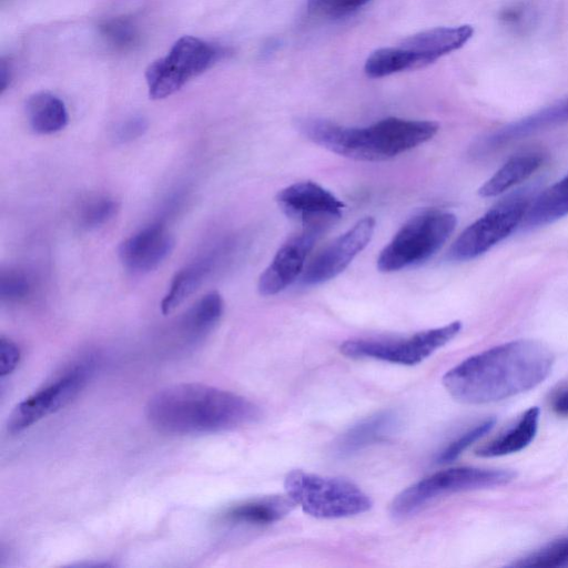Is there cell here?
Segmentation results:
<instances>
[{
  "instance_id": "obj_20",
  "label": "cell",
  "mask_w": 568,
  "mask_h": 568,
  "mask_svg": "<svg viewBox=\"0 0 568 568\" xmlns=\"http://www.w3.org/2000/svg\"><path fill=\"white\" fill-rule=\"evenodd\" d=\"M296 506L288 495L252 499L230 508L225 519L244 525H267L281 520Z\"/></svg>"
},
{
  "instance_id": "obj_2",
  "label": "cell",
  "mask_w": 568,
  "mask_h": 568,
  "mask_svg": "<svg viewBox=\"0 0 568 568\" xmlns=\"http://www.w3.org/2000/svg\"><path fill=\"white\" fill-rule=\"evenodd\" d=\"M145 416L160 433L197 436L234 430L256 422L261 412L246 397L200 383L164 387L146 403Z\"/></svg>"
},
{
  "instance_id": "obj_9",
  "label": "cell",
  "mask_w": 568,
  "mask_h": 568,
  "mask_svg": "<svg viewBox=\"0 0 568 568\" xmlns=\"http://www.w3.org/2000/svg\"><path fill=\"white\" fill-rule=\"evenodd\" d=\"M529 203V196L524 193L499 201L462 232L450 246L447 258L466 262L489 251L521 224Z\"/></svg>"
},
{
  "instance_id": "obj_21",
  "label": "cell",
  "mask_w": 568,
  "mask_h": 568,
  "mask_svg": "<svg viewBox=\"0 0 568 568\" xmlns=\"http://www.w3.org/2000/svg\"><path fill=\"white\" fill-rule=\"evenodd\" d=\"M26 113L31 129L39 134L59 132L69 121L64 102L55 94L45 91L29 97Z\"/></svg>"
},
{
  "instance_id": "obj_10",
  "label": "cell",
  "mask_w": 568,
  "mask_h": 568,
  "mask_svg": "<svg viewBox=\"0 0 568 568\" xmlns=\"http://www.w3.org/2000/svg\"><path fill=\"white\" fill-rule=\"evenodd\" d=\"M99 359L87 356L74 363L53 382L20 402L9 416L7 429L19 434L43 417L67 406L93 376Z\"/></svg>"
},
{
  "instance_id": "obj_4",
  "label": "cell",
  "mask_w": 568,
  "mask_h": 568,
  "mask_svg": "<svg viewBox=\"0 0 568 568\" xmlns=\"http://www.w3.org/2000/svg\"><path fill=\"white\" fill-rule=\"evenodd\" d=\"M284 488L304 513L321 519L356 516L369 510L372 499L354 483L300 469L290 471Z\"/></svg>"
},
{
  "instance_id": "obj_14",
  "label": "cell",
  "mask_w": 568,
  "mask_h": 568,
  "mask_svg": "<svg viewBox=\"0 0 568 568\" xmlns=\"http://www.w3.org/2000/svg\"><path fill=\"white\" fill-rule=\"evenodd\" d=\"M174 239L163 224H151L124 240L119 257L129 271L143 274L155 270L173 251Z\"/></svg>"
},
{
  "instance_id": "obj_31",
  "label": "cell",
  "mask_w": 568,
  "mask_h": 568,
  "mask_svg": "<svg viewBox=\"0 0 568 568\" xmlns=\"http://www.w3.org/2000/svg\"><path fill=\"white\" fill-rule=\"evenodd\" d=\"M32 290L27 275L17 270L4 271L0 275V297L8 302H19L27 298Z\"/></svg>"
},
{
  "instance_id": "obj_15",
  "label": "cell",
  "mask_w": 568,
  "mask_h": 568,
  "mask_svg": "<svg viewBox=\"0 0 568 568\" xmlns=\"http://www.w3.org/2000/svg\"><path fill=\"white\" fill-rule=\"evenodd\" d=\"M568 121V95L518 120L500 128L485 138L478 145L481 151H489L536 131L544 130Z\"/></svg>"
},
{
  "instance_id": "obj_25",
  "label": "cell",
  "mask_w": 568,
  "mask_h": 568,
  "mask_svg": "<svg viewBox=\"0 0 568 568\" xmlns=\"http://www.w3.org/2000/svg\"><path fill=\"white\" fill-rule=\"evenodd\" d=\"M210 272L209 261H201L180 270L173 277L170 290L161 302L164 315L172 313L202 284Z\"/></svg>"
},
{
  "instance_id": "obj_6",
  "label": "cell",
  "mask_w": 568,
  "mask_h": 568,
  "mask_svg": "<svg viewBox=\"0 0 568 568\" xmlns=\"http://www.w3.org/2000/svg\"><path fill=\"white\" fill-rule=\"evenodd\" d=\"M516 474L509 469L453 467L434 473L402 490L390 504V515L404 519L434 500L456 493L484 489L510 483Z\"/></svg>"
},
{
  "instance_id": "obj_33",
  "label": "cell",
  "mask_w": 568,
  "mask_h": 568,
  "mask_svg": "<svg viewBox=\"0 0 568 568\" xmlns=\"http://www.w3.org/2000/svg\"><path fill=\"white\" fill-rule=\"evenodd\" d=\"M20 348L10 338H0V376L4 377L11 374L19 364Z\"/></svg>"
},
{
  "instance_id": "obj_12",
  "label": "cell",
  "mask_w": 568,
  "mask_h": 568,
  "mask_svg": "<svg viewBox=\"0 0 568 568\" xmlns=\"http://www.w3.org/2000/svg\"><path fill=\"white\" fill-rule=\"evenodd\" d=\"M374 231L375 220L372 216L359 220L311 260L302 273V284L318 285L336 277L367 246Z\"/></svg>"
},
{
  "instance_id": "obj_24",
  "label": "cell",
  "mask_w": 568,
  "mask_h": 568,
  "mask_svg": "<svg viewBox=\"0 0 568 568\" xmlns=\"http://www.w3.org/2000/svg\"><path fill=\"white\" fill-rule=\"evenodd\" d=\"M426 65L418 54L399 45L396 48H382L372 52L366 59L364 71L367 77L378 79Z\"/></svg>"
},
{
  "instance_id": "obj_28",
  "label": "cell",
  "mask_w": 568,
  "mask_h": 568,
  "mask_svg": "<svg viewBox=\"0 0 568 568\" xmlns=\"http://www.w3.org/2000/svg\"><path fill=\"white\" fill-rule=\"evenodd\" d=\"M495 422V418H488L465 432L440 452L436 462L448 464L458 458L465 449L488 433L494 427Z\"/></svg>"
},
{
  "instance_id": "obj_19",
  "label": "cell",
  "mask_w": 568,
  "mask_h": 568,
  "mask_svg": "<svg viewBox=\"0 0 568 568\" xmlns=\"http://www.w3.org/2000/svg\"><path fill=\"white\" fill-rule=\"evenodd\" d=\"M539 416V407L532 406L528 408L514 426L490 442L479 446L475 454L479 457L491 458L523 450L532 442L537 434Z\"/></svg>"
},
{
  "instance_id": "obj_11",
  "label": "cell",
  "mask_w": 568,
  "mask_h": 568,
  "mask_svg": "<svg viewBox=\"0 0 568 568\" xmlns=\"http://www.w3.org/2000/svg\"><path fill=\"white\" fill-rule=\"evenodd\" d=\"M281 210L303 227L326 230L343 215L345 204L333 193L313 181L294 183L276 195Z\"/></svg>"
},
{
  "instance_id": "obj_27",
  "label": "cell",
  "mask_w": 568,
  "mask_h": 568,
  "mask_svg": "<svg viewBox=\"0 0 568 568\" xmlns=\"http://www.w3.org/2000/svg\"><path fill=\"white\" fill-rule=\"evenodd\" d=\"M566 565H568V537L554 540L511 564L513 567H560Z\"/></svg>"
},
{
  "instance_id": "obj_18",
  "label": "cell",
  "mask_w": 568,
  "mask_h": 568,
  "mask_svg": "<svg viewBox=\"0 0 568 568\" xmlns=\"http://www.w3.org/2000/svg\"><path fill=\"white\" fill-rule=\"evenodd\" d=\"M545 155L537 150H528L513 155L478 190L483 197L503 194L532 175L544 163Z\"/></svg>"
},
{
  "instance_id": "obj_13",
  "label": "cell",
  "mask_w": 568,
  "mask_h": 568,
  "mask_svg": "<svg viewBox=\"0 0 568 568\" xmlns=\"http://www.w3.org/2000/svg\"><path fill=\"white\" fill-rule=\"evenodd\" d=\"M323 232L322 229L303 227L300 234L283 244L258 278L260 294L273 296L291 285L303 273L306 257Z\"/></svg>"
},
{
  "instance_id": "obj_35",
  "label": "cell",
  "mask_w": 568,
  "mask_h": 568,
  "mask_svg": "<svg viewBox=\"0 0 568 568\" xmlns=\"http://www.w3.org/2000/svg\"><path fill=\"white\" fill-rule=\"evenodd\" d=\"M11 72L6 61H1L0 65V92H4L10 84Z\"/></svg>"
},
{
  "instance_id": "obj_5",
  "label": "cell",
  "mask_w": 568,
  "mask_h": 568,
  "mask_svg": "<svg viewBox=\"0 0 568 568\" xmlns=\"http://www.w3.org/2000/svg\"><path fill=\"white\" fill-rule=\"evenodd\" d=\"M457 224L455 214L428 210L409 219L382 250L377 268L389 273L420 264L448 240Z\"/></svg>"
},
{
  "instance_id": "obj_26",
  "label": "cell",
  "mask_w": 568,
  "mask_h": 568,
  "mask_svg": "<svg viewBox=\"0 0 568 568\" xmlns=\"http://www.w3.org/2000/svg\"><path fill=\"white\" fill-rule=\"evenodd\" d=\"M102 38L116 50H129L139 42V30L126 17H114L99 27Z\"/></svg>"
},
{
  "instance_id": "obj_29",
  "label": "cell",
  "mask_w": 568,
  "mask_h": 568,
  "mask_svg": "<svg viewBox=\"0 0 568 568\" xmlns=\"http://www.w3.org/2000/svg\"><path fill=\"white\" fill-rule=\"evenodd\" d=\"M119 204L110 197H99L89 202L82 210L81 224L95 229L109 222L118 212Z\"/></svg>"
},
{
  "instance_id": "obj_1",
  "label": "cell",
  "mask_w": 568,
  "mask_h": 568,
  "mask_svg": "<svg viewBox=\"0 0 568 568\" xmlns=\"http://www.w3.org/2000/svg\"><path fill=\"white\" fill-rule=\"evenodd\" d=\"M555 357L548 346L535 339H517L475 354L443 376L453 398L479 405L506 399L542 383Z\"/></svg>"
},
{
  "instance_id": "obj_32",
  "label": "cell",
  "mask_w": 568,
  "mask_h": 568,
  "mask_svg": "<svg viewBox=\"0 0 568 568\" xmlns=\"http://www.w3.org/2000/svg\"><path fill=\"white\" fill-rule=\"evenodd\" d=\"M148 126L149 123L144 116H131L123 121L121 124H119V126L115 129V140L119 143H126L133 141L143 135L144 132L148 130Z\"/></svg>"
},
{
  "instance_id": "obj_34",
  "label": "cell",
  "mask_w": 568,
  "mask_h": 568,
  "mask_svg": "<svg viewBox=\"0 0 568 568\" xmlns=\"http://www.w3.org/2000/svg\"><path fill=\"white\" fill-rule=\"evenodd\" d=\"M552 409L561 416H568V387L559 390L552 398Z\"/></svg>"
},
{
  "instance_id": "obj_3",
  "label": "cell",
  "mask_w": 568,
  "mask_h": 568,
  "mask_svg": "<svg viewBox=\"0 0 568 568\" xmlns=\"http://www.w3.org/2000/svg\"><path fill=\"white\" fill-rule=\"evenodd\" d=\"M298 130L314 143L361 161L392 159L429 141L439 129L437 122L386 118L369 126L349 128L328 120L304 118Z\"/></svg>"
},
{
  "instance_id": "obj_22",
  "label": "cell",
  "mask_w": 568,
  "mask_h": 568,
  "mask_svg": "<svg viewBox=\"0 0 568 568\" xmlns=\"http://www.w3.org/2000/svg\"><path fill=\"white\" fill-rule=\"evenodd\" d=\"M568 215V174L530 201L521 222L525 229L552 223Z\"/></svg>"
},
{
  "instance_id": "obj_8",
  "label": "cell",
  "mask_w": 568,
  "mask_h": 568,
  "mask_svg": "<svg viewBox=\"0 0 568 568\" xmlns=\"http://www.w3.org/2000/svg\"><path fill=\"white\" fill-rule=\"evenodd\" d=\"M462 329L459 321L400 338H355L339 351L349 358H373L399 365H417L450 342Z\"/></svg>"
},
{
  "instance_id": "obj_16",
  "label": "cell",
  "mask_w": 568,
  "mask_h": 568,
  "mask_svg": "<svg viewBox=\"0 0 568 568\" xmlns=\"http://www.w3.org/2000/svg\"><path fill=\"white\" fill-rule=\"evenodd\" d=\"M473 34L474 29L469 24L438 27L410 36L400 45L418 54L428 65L460 49Z\"/></svg>"
},
{
  "instance_id": "obj_17",
  "label": "cell",
  "mask_w": 568,
  "mask_h": 568,
  "mask_svg": "<svg viewBox=\"0 0 568 568\" xmlns=\"http://www.w3.org/2000/svg\"><path fill=\"white\" fill-rule=\"evenodd\" d=\"M397 426L398 416L392 410L371 415L343 433L334 444V452L339 457H348L390 436Z\"/></svg>"
},
{
  "instance_id": "obj_30",
  "label": "cell",
  "mask_w": 568,
  "mask_h": 568,
  "mask_svg": "<svg viewBox=\"0 0 568 568\" xmlns=\"http://www.w3.org/2000/svg\"><path fill=\"white\" fill-rule=\"evenodd\" d=\"M372 0H307L311 12L333 19L351 16Z\"/></svg>"
},
{
  "instance_id": "obj_7",
  "label": "cell",
  "mask_w": 568,
  "mask_h": 568,
  "mask_svg": "<svg viewBox=\"0 0 568 568\" xmlns=\"http://www.w3.org/2000/svg\"><path fill=\"white\" fill-rule=\"evenodd\" d=\"M225 53L224 48L200 38L181 37L173 43L166 55L154 60L146 68L149 97L160 100L172 95L190 79L206 71Z\"/></svg>"
},
{
  "instance_id": "obj_23",
  "label": "cell",
  "mask_w": 568,
  "mask_h": 568,
  "mask_svg": "<svg viewBox=\"0 0 568 568\" xmlns=\"http://www.w3.org/2000/svg\"><path fill=\"white\" fill-rule=\"evenodd\" d=\"M224 303L217 292L201 297L183 316L182 332L192 344L202 341L216 326L222 317Z\"/></svg>"
}]
</instances>
